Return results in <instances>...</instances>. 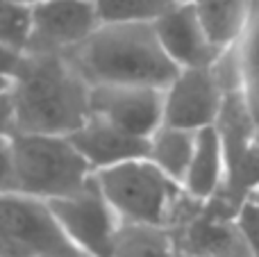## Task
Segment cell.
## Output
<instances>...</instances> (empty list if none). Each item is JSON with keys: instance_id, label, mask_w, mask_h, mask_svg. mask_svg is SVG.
Listing matches in <instances>:
<instances>
[{"instance_id": "obj_1", "label": "cell", "mask_w": 259, "mask_h": 257, "mask_svg": "<svg viewBox=\"0 0 259 257\" xmlns=\"http://www.w3.org/2000/svg\"><path fill=\"white\" fill-rule=\"evenodd\" d=\"M9 94L16 132L71 135L91 118V84L66 53H23Z\"/></svg>"}, {"instance_id": "obj_2", "label": "cell", "mask_w": 259, "mask_h": 257, "mask_svg": "<svg viewBox=\"0 0 259 257\" xmlns=\"http://www.w3.org/2000/svg\"><path fill=\"white\" fill-rule=\"evenodd\" d=\"M66 57L91 87H168L180 73L152 23H100L84 41L66 50Z\"/></svg>"}, {"instance_id": "obj_3", "label": "cell", "mask_w": 259, "mask_h": 257, "mask_svg": "<svg viewBox=\"0 0 259 257\" xmlns=\"http://www.w3.org/2000/svg\"><path fill=\"white\" fill-rule=\"evenodd\" d=\"M96 178L123 223L175 228L202 205L148 157L100 168Z\"/></svg>"}, {"instance_id": "obj_4", "label": "cell", "mask_w": 259, "mask_h": 257, "mask_svg": "<svg viewBox=\"0 0 259 257\" xmlns=\"http://www.w3.org/2000/svg\"><path fill=\"white\" fill-rule=\"evenodd\" d=\"M16 191L41 200L71 196L94 176V166L68 135L14 132Z\"/></svg>"}, {"instance_id": "obj_5", "label": "cell", "mask_w": 259, "mask_h": 257, "mask_svg": "<svg viewBox=\"0 0 259 257\" xmlns=\"http://www.w3.org/2000/svg\"><path fill=\"white\" fill-rule=\"evenodd\" d=\"M0 255L89 257L66 237L48 200L21 191L0 194Z\"/></svg>"}, {"instance_id": "obj_6", "label": "cell", "mask_w": 259, "mask_h": 257, "mask_svg": "<svg viewBox=\"0 0 259 257\" xmlns=\"http://www.w3.org/2000/svg\"><path fill=\"white\" fill-rule=\"evenodd\" d=\"M66 237L89 257H112L121 217L103 194L96 171L82 189L71 196L48 200Z\"/></svg>"}, {"instance_id": "obj_7", "label": "cell", "mask_w": 259, "mask_h": 257, "mask_svg": "<svg viewBox=\"0 0 259 257\" xmlns=\"http://www.w3.org/2000/svg\"><path fill=\"white\" fill-rule=\"evenodd\" d=\"M164 89L152 84H94L91 116L139 139H150L164 125Z\"/></svg>"}, {"instance_id": "obj_8", "label": "cell", "mask_w": 259, "mask_h": 257, "mask_svg": "<svg viewBox=\"0 0 259 257\" xmlns=\"http://www.w3.org/2000/svg\"><path fill=\"white\" fill-rule=\"evenodd\" d=\"M225 89L214 66L180 68L164 89V125L202 130L216 125L223 109Z\"/></svg>"}, {"instance_id": "obj_9", "label": "cell", "mask_w": 259, "mask_h": 257, "mask_svg": "<svg viewBox=\"0 0 259 257\" xmlns=\"http://www.w3.org/2000/svg\"><path fill=\"white\" fill-rule=\"evenodd\" d=\"M100 25L96 0H41L32 5L25 53H66Z\"/></svg>"}, {"instance_id": "obj_10", "label": "cell", "mask_w": 259, "mask_h": 257, "mask_svg": "<svg viewBox=\"0 0 259 257\" xmlns=\"http://www.w3.org/2000/svg\"><path fill=\"white\" fill-rule=\"evenodd\" d=\"M152 25H155V32L164 46L166 55L180 68L214 66L221 59V55L225 53L209 39L193 0L191 3H178L170 12L157 18Z\"/></svg>"}, {"instance_id": "obj_11", "label": "cell", "mask_w": 259, "mask_h": 257, "mask_svg": "<svg viewBox=\"0 0 259 257\" xmlns=\"http://www.w3.org/2000/svg\"><path fill=\"white\" fill-rule=\"evenodd\" d=\"M68 137L75 144V148L87 157V162L94 166V171L127 162V159L148 157V146H150V139L132 137L98 116H91L84 125L77 127Z\"/></svg>"}, {"instance_id": "obj_12", "label": "cell", "mask_w": 259, "mask_h": 257, "mask_svg": "<svg viewBox=\"0 0 259 257\" xmlns=\"http://www.w3.org/2000/svg\"><path fill=\"white\" fill-rule=\"evenodd\" d=\"M225 176H228V162H225V146L219 127H202L198 130L196 150L182 182L184 191L191 198L207 203L223 191Z\"/></svg>"}, {"instance_id": "obj_13", "label": "cell", "mask_w": 259, "mask_h": 257, "mask_svg": "<svg viewBox=\"0 0 259 257\" xmlns=\"http://www.w3.org/2000/svg\"><path fill=\"white\" fill-rule=\"evenodd\" d=\"M209 39L228 50L246 34L255 12V0H193Z\"/></svg>"}, {"instance_id": "obj_14", "label": "cell", "mask_w": 259, "mask_h": 257, "mask_svg": "<svg viewBox=\"0 0 259 257\" xmlns=\"http://www.w3.org/2000/svg\"><path fill=\"white\" fill-rule=\"evenodd\" d=\"M196 130H182L173 125H161L150 137L148 146V159L155 162L164 173H168L180 185L184 182V176L189 171L193 150H196Z\"/></svg>"}, {"instance_id": "obj_15", "label": "cell", "mask_w": 259, "mask_h": 257, "mask_svg": "<svg viewBox=\"0 0 259 257\" xmlns=\"http://www.w3.org/2000/svg\"><path fill=\"white\" fill-rule=\"evenodd\" d=\"M112 257H175L173 232L150 223H121Z\"/></svg>"}, {"instance_id": "obj_16", "label": "cell", "mask_w": 259, "mask_h": 257, "mask_svg": "<svg viewBox=\"0 0 259 257\" xmlns=\"http://www.w3.org/2000/svg\"><path fill=\"white\" fill-rule=\"evenodd\" d=\"M182 0H96L100 23H155Z\"/></svg>"}, {"instance_id": "obj_17", "label": "cell", "mask_w": 259, "mask_h": 257, "mask_svg": "<svg viewBox=\"0 0 259 257\" xmlns=\"http://www.w3.org/2000/svg\"><path fill=\"white\" fill-rule=\"evenodd\" d=\"M241 53V75H243V94L248 107L259 125V12H252L246 34L239 41Z\"/></svg>"}, {"instance_id": "obj_18", "label": "cell", "mask_w": 259, "mask_h": 257, "mask_svg": "<svg viewBox=\"0 0 259 257\" xmlns=\"http://www.w3.org/2000/svg\"><path fill=\"white\" fill-rule=\"evenodd\" d=\"M32 30V5L23 0H0V44L25 53Z\"/></svg>"}, {"instance_id": "obj_19", "label": "cell", "mask_w": 259, "mask_h": 257, "mask_svg": "<svg viewBox=\"0 0 259 257\" xmlns=\"http://www.w3.org/2000/svg\"><path fill=\"white\" fill-rule=\"evenodd\" d=\"M237 221L239 230H241L243 239H246V246L250 250L252 257H259V205L255 200L246 198L237 209Z\"/></svg>"}, {"instance_id": "obj_20", "label": "cell", "mask_w": 259, "mask_h": 257, "mask_svg": "<svg viewBox=\"0 0 259 257\" xmlns=\"http://www.w3.org/2000/svg\"><path fill=\"white\" fill-rule=\"evenodd\" d=\"M16 191V164H14V135L0 137V194Z\"/></svg>"}, {"instance_id": "obj_21", "label": "cell", "mask_w": 259, "mask_h": 257, "mask_svg": "<svg viewBox=\"0 0 259 257\" xmlns=\"http://www.w3.org/2000/svg\"><path fill=\"white\" fill-rule=\"evenodd\" d=\"M16 132V112H14L12 94L5 91L0 94V137L14 135Z\"/></svg>"}, {"instance_id": "obj_22", "label": "cell", "mask_w": 259, "mask_h": 257, "mask_svg": "<svg viewBox=\"0 0 259 257\" xmlns=\"http://www.w3.org/2000/svg\"><path fill=\"white\" fill-rule=\"evenodd\" d=\"M21 59H23V50H16V48H12V46L0 44V75L14 77Z\"/></svg>"}, {"instance_id": "obj_23", "label": "cell", "mask_w": 259, "mask_h": 257, "mask_svg": "<svg viewBox=\"0 0 259 257\" xmlns=\"http://www.w3.org/2000/svg\"><path fill=\"white\" fill-rule=\"evenodd\" d=\"M12 89V77H5L0 75V94H5V91Z\"/></svg>"}, {"instance_id": "obj_24", "label": "cell", "mask_w": 259, "mask_h": 257, "mask_svg": "<svg viewBox=\"0 0 259 257\" xmlns=\"http://www.w3.org/2000/svg\"><path fill=\"white\" fill-rule=\"evenodd\" d=\"M246 198L255 200V203L259 205V185H257V187H255V189H252V191H250V194H248V196H246Z\"/></svg>"}, {"instance_id": "obj_25", "label": "cell", "mask_w": 259, "mask_h": 257, "mask_svg": "<svg viewBox=\"0 0 259 257\" xmlns=\"http://www.w3.org/2000/svg\"><path fill=\"white\" fill-rule=\"evenodd\" d=\"M23 3H27V5H34V3H41V0H23Z\"/></svg>"}, {"instance_id": "obj_26", "label": "cell", "mask_w": 259, "mask_h": 257, "mask_svg": "<svg viewBox=\"0 0 259 257\" xmlns=\"http://www.w3.org/2000/svg\"><path fill=\"white\" fill-rule=\"evenodd\" d=\"M182 3H191V0H182Z\"/></svg>"}, {"instance_id": "obj_27", "label": "cell", "mask_w": 259, "mask_h": 257, "mask_svg": "<svg viewBox=\"0 0 259 257\" xmlns=\"http://www.w3.org/2000/svg\"><path fill=\"white\" fill-rule=\"evenodd\" d=\"M44 257H53V255H44Z\"/></svg>"}, {"instance_id": "obj_28", "label": "cell", "mask_w": 259, "mask_h": 257, "mask_svg": "<svg viewBox=\"0 0 259 257\" xmlns=\"http://www.w3.org/2000/svg\"><path fill=\"white\" fill-rule=\"evenodd\" d=\"M0 257H3V255H0Z\"/></svg>"}]
</instances>
